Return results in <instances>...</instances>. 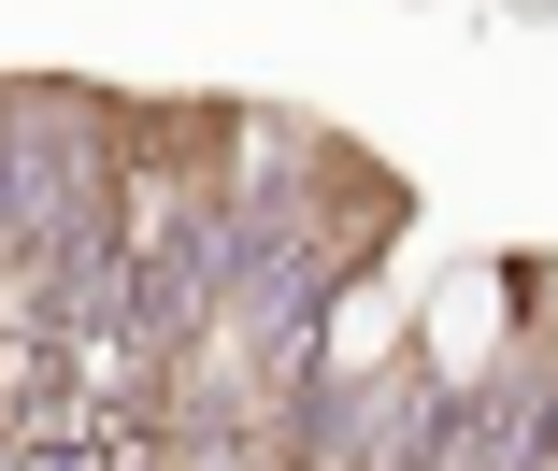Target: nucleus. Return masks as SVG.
<instances>
[{"instance_id":"f257e3e1","label":"nucleus","mask_w":558,"mask_h":471,"mask_svg":"<svg viewBox=\"0 0 558 471\" xmlns=\"http://www.w3.org/2000/svg\"><path fill=\"white\" fill-rule=\"evenodd\" d=\"M501 329H515L501 272H459V286L429 300V358H444V372H487V358H501Z\"/></svg>"}]
</instances>
